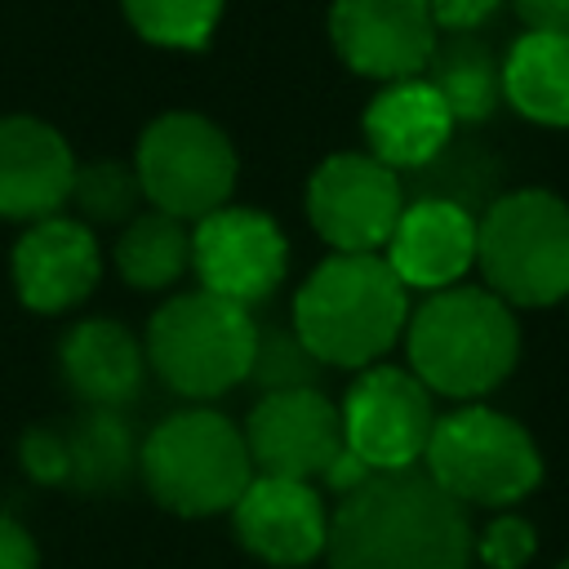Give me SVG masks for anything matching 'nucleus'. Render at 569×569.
I'll list each match as a JSON object with an SVG mask.
<instances>
[{"mask_svg": "<svg viewBox=\"0 0 569 569\" xmlns=\"http://www.w3.org/2000/svg\"><path fill=\"white\" fill-rule=\"evenodd\" d=\"M325 556L329 569H467L476 533L427 471H378L329 516Z\"/></svg>", "mask_w": 569, "mask_h": 569, "instance_id": "nucleus-1", "label": "nucleus"}, {"mask_svg": "<svg viewBox=\"0 0 569 569\" xmlns=\"http://www.w3.org/2000/svg\"><path fill=\"white\" fill-rule=\"evenodd\" d=\"M405 284L378 253L325 258L293 298V333L338 369H369L405 333Z\"/></svg>", "mask_w": 569, "mask_h": 569, "instance_id": "nucleus-2", "label": "nucleus"}, {"mask_svg": "<svg viewBox=\"0 0 569 569\" xmlns=\"http://www.w3.org/2000/svg\"><path fill=\"white\" fill-rule=\"evenodd\" d=\"M405 329H409V373L427 391L453 400L493 391L520 356V329L511 307L476 284H453L431 293L427 302H418Z\"/></svg>", "mask_w": 569, "mask_h": 569, "instance_id": "nucleus-3", "label": "nucleus"}, {"mask_svg": "<svg viewBox=\"0 0 569 569\" xmlns=\"http://www.w3.org/2000/svg\"><path fill=\"white\" fill-rule=\"evenodd\" d=\"M138 471L147 493L173 516L231 511L253 480L240 427L213 409L169 413L138 449Z\"/></svg>", "mask_w": 569, "mask_h": 569, "instance_id": "nucleus-4", "label": "nucleus"}, {"mask_svg": "<svg viewBox=\"0 0 569 569\" xmlns=\"http://www.w3.org/2000/svg\"><path fill=\"white\" fill-rule=\"evenodd\" d=\"M485 284L507 307H551L569 298V204L525 187L489 200L476 231Z\"/></svg>", "mask_w": 569, "mask_h": 569, "instance_id": "nucleus-5", "label": "nucleus"}, {"mask_svg": "<svg viewBox=\"0 0 569 569\" xmlns=\"http://www.w3.org/2000/svg\"><path fill=\"white\" fill-rule=\"evenodd\" d=\"M258 320L249 307L204 289L169 298L147 325V365L191 400H209L249 378Z\"/></svg>", "mask_w": 569, "mask_h": 569, "instance_id": "nucleus-6", "label": "nucleus"}, {"mask_svg": "<svg viewBox=\"0 0 569 569\" xmlns=\"http://www.w3.org/2000/svg\"><path fill=\"white\" fill-rule=\"evenodd\" d=\"M422 458L427 476L462 507H511L542 480L533 436L485 405H462L436 418Z\"/></svg>", "mask_w": 569, "mask_h": 569, "instance_id": "nucleus-7", "label": "nucleus"}, {"mask_svg": "<svg viewBox=\"0 0 569 569\" xmlns=\"http://www.w3.org/2000/svg\"><path fill=\"white\" fill-rule=\"evenodd\" d=\"M138 191L169 218H204L231 200L236 187V147L231 138L196 116V111H164L156 116L133 156Z\"/></svg>", "mask_w": 569, "mask_h": 569, "instance_id": "nucleus-8", "label": "nucleus"}, {"mask_svg": "<svg viewBox=\"0 0 569 569\" xmlns=\"http://www.w3.org/2000/svg\"><path fill=\"white\" fill-rule=\"evenodd\" d=\"M405 200L400 173L369 151L325 156L307 182V218L333 253H378L391 240Z\"/></svg>", "mask_w": 569, "mask_h": 569, "instance_id": "nucleus-9", "label": "nucleus"}, {"mask_svg": "<svg viewBox=\"0 0 569 569\" xmlns=\"http://www.w3.org/2000/svg\"><path fill=\"white\" fill-rule=\"evenodd\" d=\"M342 445L369 471H409L431 440L436 409L431 391L396 365H369L342 396L338 409Z\"/></svg>", "mask_w": 569, "mask_h": 569, "instance_id": "nucleus-10", "label": "nucleus"}, {"mask_svg": "<svg viewBox=\"0 0 569 569\" xmlns=\"http://www.w3.org/2000/svg\"><path fill=\"white\" fill-rule=\"evenodd\" d=\"M191 267L200 276V289L213 298H227L236 307H253L284 280L289 244L276 227V218L240 204H222L204 213L191 231Z\"/></svg>", "mask_w": 569, "mask_h": 569, "instance_id": "nucleus-11", "label": "nucleus"}, {"mask_svg": "<svg viewBox=\"0 0 569 569\" xmlns=\"http://www.w3.org/2000/svg\"><path fill=\"white\" fill-rule=\"evenodd\" d=\"M240 436H244L253 476H280V480L325 476V467L342 449L338 409L320 387L267 391L253 405Z\"/></svg>", "mask_w": 569, "mask_h": 569, "instance_id": "nucleus-12", "label": "nucleus"}, {"mask_svg": "<svg viewBox=\"0 0 569 569\" xmlns=\"http://www.w3.org/2000/svg\"><path fill=\"white\" fill-rule=\"evenodd\" d=\"M329 40L338 58L369 80H413L436 49L427 0H333Z\"/></svg>", "mask_w": 569, "mask_h": 569, "instance_id": "nucleus-13", "label": "nucleus"}, {"mask_svg": "<svg viewBox=\"0 0 569 569\" xmlns=\"http://www.w3.org/2000/svg\"><path fill=\"white\" fill-rule=\"evenodd\" d=\"M231 520L244 551L276 569L311 565L329 542V511L307 480L253 476L236 498Z\"/></svg>", "mask_w": 569, "mask_h": 569, "instance_id": "nucleus-14", "label": "nucleus"}, {"mask_svg": "<svg viewBox=\"0 0 569 569\" xmlns=\"http://www.w3.org/2000/svg\"><path fill=\"white\" fill-rule=\"evenodd\" d=\"M480 218L453 200H405V213L391 231L387 267L405 289H453L476 267Z\"/></svg>", "mask_w": 569, "mask_h": 569, "instance_id": "nucleus-15", "label": "nucleus"}, {"mask_svg": "<svg viewBox=\"0 0 569 569\" xmlns=\"http://www.w3.org/2000/svg\"><path fill=\"white\" fill-rule=\"evenodd\" d=\"M102 276L98 240L76 218H40L13 244V289L31 311H71Z\"/></svg>", "mask_w": 569, "mask_h": 569, "instance_id": "nucleus-16", "label": "nucleus"}, {"mask_svg": "<svg viewBox=\"0 0 569 569\" xmlns=\"http://www.w3.org/2000/svg\"><path fill=\"white\" fill-rule=\"evenodd\" d=\"M76 156L67 138L36 116H0V218L40 222L67 204Z\"/></svg>", "mask_w": 569, "mask_h": 569, "instance_id": "nucleus-17", "label": "nucleus"}, {"mask_svg": "<svg viewBox=\"0 0 569 569\" xmlns=\"http://www.w3.org/2000/svg\"><path fill=\"white\" fill-rule=\"evenodd\" d=\"M449 138H453V116L422 76L391 80L365 107L369 156L396 173H413V169L431 164L449 147Z\"/></svg>", "mask_w": 569, "mask_h": 569, "instance_id": "nucleus-18", "label": "nucleus"}, {"mask_svg": "<svg viewBox=\"0 0 569 569\" xmlns=\"http://www.w3.org/2000/svg\"><path fill=\"white\" fill-rule=\"evenodd\" d=\"M62 378L84 409H120L138 396L147 351L116 320H84L62 338Z\"/></svg>", "mask_w": 569, "mask_h": 569, "instance_id": "nucleus-19", "label": "nucleus"}, {"mask_svg": "<svg viewBox=\"0 0 569 569\" xmlns=\"http://www.w3.org/2000/svg\"><path fill=\"white\" fill-rule=\"evenodd\" d=\"M502 98L533 124L569 129V36L525 31L502 53Z\"/></svg>", "mask_w": 569, "mask_h": 569, "instance_id": "nucleus-20", "label": "nucleus"}, {"mask_svg": "<svg viewBox=\"0 0 569 569\" xmlns=\"http://www.w3.org/2000/svg\"><path fill=\"white\" fill-rule=\"evenodd\" d=\"M422 80L440 93L453 124H480L502 102V58L476 31H449L445 44L436 40Z\"/></svg>", "mask_w": 569, "mask_h": 569, "instance_id": "nucleus-21", "label": "nucleus"}, {"mask_svg": "<svg viewBox=\"0 0 569 569\" xmlns=\"http://www.w3.org/2000/svg\"><path fill=\"white\" fill-rule=\"evenodd\" d=\"M62 440V485L80 493L116 489L133 467V436L116 409H84L71 422H58Z\"/></svg>", "mask_w": 569, "mask_h": 569, "instance_id": "nucleus-22", "label": "nucleus"}, {"mask_svg": "<svg viewBox=\"0 0 569 569\" xmlns=\"http://www.w3.org/2000/svg\"><path fill=\"white\" fill-rule=\"evenodd\" d=\"M191 267V231L169 213H133L116 240V271L133 289H164Z\"/></svg>", "mask_w": 569, "mask_h": 569, "instance_id": "nucleus-23", "label": "nucleus"}, {"mask_svg": "<svg viewBox=\"0 0 569 569\" xmlns=\"http://www.w3.org/2000/svg\"><path fill=\"white\" fill-rule=\"evenodd\" d=\"M413 182H418V196L413 200H453L462 209L476 213V204L485 200H498V160L489 147H476V142H453L422 169H413Z\"/></svg>", "mask_w": 569, "mask_h": 569, "instance_id": "nucleus-24", "label": "nucleus"}, {"mask_svg": "<svg viewBox=\"0 0 569 569\" xmlns=\"http://www.w3.org/2000/svg\"><path fill=\"white\" fill-rule=\"evenodd\" d=\"M129 27L164 49H204L222 18V0H120Z\"/></svg>", "mask_w": 569, "mask_h": 569, "instance_id": "nucleus-25", "label": "nucleus"}, {"mask_svg": "<svg viewBox=\"0 0 569 569\" xmlns=\"http://www.w3.org/2000/svg\"><path fill=\"white\" fill-rule=\"evenodd\" d=\"M142 200L133 164L120 160H93V164H76L71 178V196L67 204L76 209V222H93V227H116L124 218H133V204Z\"/></svg>", "mask_w": 569, "mask_h": 569, "instance_id": "nucleus-26", "label": "nucleus"}, {"mask_svg": "<svg viewBox=\"0 0 569 569\" xmlns=\"http://www.w3.org/2000/svg\"><path fill=\"white\" fill-rule=\"evenodd\" d=\"M320 369L325 365L302 347V338L293 329H258L249 378L262 387V396L267 391H289V387H316Z\"/></svg>", "mask_w": 569, "mask_h": 569, "instance_id": "nucleus-27", "label": "nucleus"}, {"mask_svg": "<svg viewBox=\"0 0 569 569\" xmlns=\"http://www.w3.org/2000/svg\"><path fill=\"white\" fill-rule=\"evenodd\" d=\"M533 551H538V533L525 516H493L476 538V556L489 569H525Z\"/></svg>", "mask_w": 569, "mask_h": 569, "instance_id": "nucleus-28", "label": "nucleus"}, {"mask_svg": "<svg viewBox=\"0 0 569 569\" xmlns=\"http://www.w3.org/2000/svg\"><path fill=\"white\" fill-rule=\"evenodd\" d=\"M22 467L31 480L40 485H62V440H58V427H31L22 436Z\"/></svg>", "mask_w": 569, "mask_h": 569, "instance_id": "nucleus-29", "label": "nucleus"}, {"mask_svg": "<svg viewBox=\"0 0 569 569\" xmlns=\"http://www.w3.org/2000/svg\"><path fill=\"white\" fill-rule=\"evenodd\" d=\"M502 0H427L436 31H476L485 18L498 13Z\"/></svg>", "mask_w": 569, "mask_h": 569, "instance_id": "nucleus-30", "label": "nucleus"}, {"mask_svg": "<svg viewBox=\"0 0 569 569\" xmlns=\"http://www.w3.org/2000/svg\"><path fill=\"white\" fill-rule=\"evenodd\" d=\"M525 31H556L569 36V0H511Z\"/></svg>", "mask_w": 569, "mask_h": 569, "instance_id": "nucleus-31", "label": "nucleus"}, {"mask_svg": "<svg viewBox=\"0 0 569 569\" xmlns=\"http://www.w3.org/2000/svg\"><path fill=\"white\" fill-rule=\"evenodd\" d=\"M0 569H40L31 533L9 516H0Z\"/></svg>", "mask_w": 569, "mask_h": 569, "instance_id": "nucleus-32", "label": "nucleus"}, {"mask_svg": "<svg viewBox=\"0 0 569 569\" xmlns=\"http://www.w3.org/2000/svg\"><path fill=\"white\" fill-rule=\"evenodd\" d=\"M369 476H378V471H369V467H365V462H360V458H356L347 445H342V449L333 453V462L325 467V485H329V489H338L342 498H347L351 489H360Z\"/></svg>", "mask_w": 569, "mask_h": 569, "instance_id": "nucleus-33", "label": "nucleus"}, {"mask_svg": "<svg viewBox=\"0 0 569 569\" xmlns=\"http://www.w3.org/2000/svg\"><path fill=\"white\" fill-rule=\"evenodd\" d=\"M556 569H569V556H565V560H560V565H556Z\"/></svg>", "mask_w": 569, "mask_h": 569, "instance_id": "nucleus-34", "label": "nucleus"}, {"mask_svg": "<svg viewBox=\"0 0 569 569\" xmlns=\"http://www.w3.org/2000/svg\"><path fill=\"white\" fill-rule=\"evenodd\" d=\"M565 302H569V298H565Z\"/></svg>", "mask_w": 569, "mask_h": 569, "instance_id": "nucleus-35", "label": "nucleus"}]
</instances>
